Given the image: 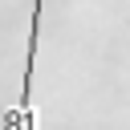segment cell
<instances>
[{
    "instance_id": "obj_1",
    "label": "cell",
    "mask_w": 130,
    "mask_h": 130,
    "mask_svg": "<svg viewBox=\"0 0 130 130\" xmlns=\"http://www.w3.org/2000/svg\"><path fill=\"white\" fill-rule=\"evenodd\" d=\"M41 8L45 0H32V28H28V61H24V85L12 110L0 114V130H37V110H32V61H37V41H41Z\"/></svg>"
}]
</instances>
